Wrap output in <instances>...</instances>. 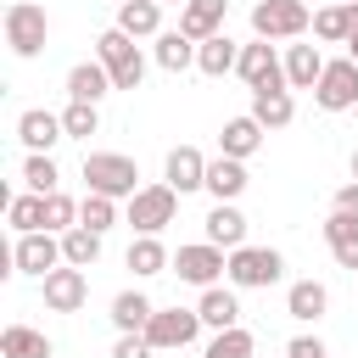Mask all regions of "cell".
<instances>
[{"label":"cell","instance_id":"6da1fadb","mask_svg":"<svg viewBox=\"0 0 358 358\" xmlns=\"http://www.w3.org/2000/svg\"><path fill=\"white\" fill-rule=\"evenodd\" d=\"M45 39H50L45 6H39V0H11V6H6V45H11V56L34 62V56L45 50Z\"/></svg>","mask_w":358,"mask_h":358},{"label":"cell","instance_id":"7a4b0ae2","mask_svg":"<svg viewBox=\"0 0 358 358\" xmlns=\"http://www.w3.org/2000/svg\"><path fill=\"white\" fill-rule=\"evenodd\" d=\"M84 185L101 190V196L129 201V196L140 190V168H134V157H123V151H90V157H84Z\"/></svg>","mask_w":358,"mask_h":358},{"label":"cell","instance_id":"3957f363","mask_svg":"<svg viewBox=\"0 0 358 358\" xmlns=\"http://www.w3.org/2000/svg\"><path fill=\"white\" fill-rule=\"evenodd\" d=\"M280 274H285V257L274 246H235L229 252V268H224V280L235 291H268Z\"/></svg>","mask_w":358,"mask_h":358},{"label":"cell","instance_id":"277c9868","mask_svg":"<svg viewBox=\"0 0 358 358\" xmlns=\"http://www.w3.org/2000/svg\"><path fill=\"white\" fill-rule=\"evenodd\" d=\"M95 56L106 62V73H112V84L117 90H140V78H145V56H140V45H134V34H123L117 22L95 39Z\"/></svg>","mask_w":358,"mask_h":358},{"label":"cell","instance_id":"5b68a950","mask_svg":"<svg viewBox=\"0 0 358 358\" xmlns=\"http://www.w3.org/2000/svg\"><path fill=\"white\" fill-rule=\"evenodd\" d=\"M173 213H179V190L162 179V185H140L134 196H129V224H134V235H162L168 224H173Z\"/></svg>","mask_w":358,"mask_h":358},{"label":"cell","instance_id":"8992f818","mask_svg":"<svg viewBox=\"0 0 358 358\" xmlns=\"http://www.w3.org/2000/svg\"><path fill=\"white\" fill-rule=\"evenodd\" d=\"M313 28V11L302 0H257L252 6V34L257 39H296Z\"/></svg>","mask_w":358,"mask_h":358},{"label":"cell","instance_id":"52a82bcc","mask_svg":"<svg viewBox=\"0 0 358 358\" xmlns=\"http://www.w3.org/2000/svg\"><path fill=\"white\" fill-rule=\"evenodd\" d=\"M67 257H62V235L56 229H34V235H17V246H11V274H34V280H45L50 268H62Z\"/></svg>","mask_w":358,"mask_h":358},{"label":"cell","instance_id":"ba28073f","mask_svg":"<svg viewBox=\"0 0 358 358\" xmlns=\"http://www.w3.org/2000/svg\"><path fill=\"white\" fill-rule=\"evenodd\" d=\"M196 336H201V313H196V308H157L151 324H145V341H151L157 352H179V347H190Z\"/></svg>","mask_w":358,"mask_h":358},{"label":"cell","instance_id":"9c48e42d","mask_svg":"<svg viewBox=\"0 0 358 358\" xmlns=\"http://www.w3.org/2000/svg\"><path fill=\"white\" fill-rule=\"evenodd\" d=\"M313 106H319V112H347V106H358V62H352V56L324 62V73H319V84H313Z\"/></svg>","mask_w":358,"mask_h":358},{"label":"cell","instance_id":"30bf717a","mask_svg":"<svg viewBox=\"0 0 358 358\" xmlns=\"http://www.w3.org/2000/svg\"><path fill=\"white\" fill-rule=\"evenodd\" d=\"M229 268V252L224 246H213V241H196V246H179L173 252V274L185 280V285H218V274Z\"/></svg>","mask_w":358,"mask_h":358},{"label":"cell","instance_id":"8fae6325","mask_svg":"<svg viewBox=\"0 0 358 358\" xmlns=\"http://www.w3.org/2000/svg\"><path fill=\"white\" fill-rule=\"evenodd\" d=\"M235 73L246 78V90H291V84H285V62L274 56V45H268V39H252V45H241V62H235Z\"/></svg>","mask_w":358,"mask_h":358},{"label":"cell","instance_id":"7c38bea8","mask_svg":"<svg viewBox=\"0 0 358 358\" xmlns=\"http://www.w3.org/2000/svg\"><path fill=\"white\" fill-rule=\"evenodd\" d=\"M39 291H45V308H50V313H78V308L90 302V280H84V268H73V263L50 268V274L39 280Z\"/></svg>","mask_w":358,"mask_h":358},{"label":"cell","instance_id":"4fadbf2b","mask_svg":"<svg viewBox=\"0 0 358 358\" xmlns=\"http://www.w3.org/2000/svg\"><path fill=\"white\" fill-rule=\"evenodd\" d=\"M207 162H213V157H201L196 145H173L168 162H162V173H168V185H173L179 196H190V190H207Z\"/></svg>","mask_w":358,"mask_h":358},{"label":"cell","instance_id":"5bb4252c","mask_svg":"<svg viewBox=\"0 0 358 358\" xmlns=\"http://www.w3.org/2000/svg\"><path fill=\"white\" fill-rule=\"evenodd\" d=\"M117 84H112V73H106V62L95 56V62H73V73H67V101H106Z\"/></svg>","mask_w":358,"mask_h":358},{"label":"cell","instance_id":"9a60e30c","mask_svg":"<svg viewBox=\"0 0 358 358\" xmlns=\"http://www.w3.org/2000/svg\"><path fill=\"white\" fill-rule=\"evenodd\" d=\"M17 140H22L28 151H50L56 140H67V129H62V112H45V106H28V112L17 117Z\"/></svg>","mask_w":358,"mask_h":358},{"label":"cell","instance_id":"2e32d148","mask_svg":"<svg viewBox=\"0 0 358 358\" xmlns=\"http://www.w3.org/2000/svg\"><path fill=\"white\" fill-rule=\"evenodd\" d=\"M224 11H229V0H185V6H179V28L201 45V39L224 34Z\"/></svg>","mask_w":358,"mask_h":358},{"label":"cell","instance_id":"e0dca14e","mask_svg":"<svg viewBox=\"0 0 358 358\" xmlns=\"http://www.w3.org/2000/svg\"><path fill=\"white\" fill-rule=\"evenodd\" d=\"M263 134H268V129H263V123H257L252 112H241V117H229V123L218 129V151H224V157H241V162H246V157H252V151L263 145Z\"/></svg>","mask_w":358,"mask_h":358},{"label":"cell","instance_id":"ac0fdd59","mask_svg":"<svg viewBox=\"0 0 358 358\" xmlns=\"http://www.w3.org/2000/svg\"><path fill=\"white\" fill-rule=\"evenodd\" d=\"M246 185H252V179H246V162H241V157H224V151H218V157L207 162V196H213V201H235Z\"/></svg>","mask_w":358,"mask_h":358},{"label":"cell","instance_id":"d6986e66","mask_svg":"<svg viewBox=\"0 0 358 358\" xmlns=\"http://www.w3.org/2000/svg\"><path fill=\"white\" fill-rule=\"evenodd\" d=\"M207 241L224 246V252L246 246V213H241L235 201H213V213H207Z\"/></svg>","mask_w":358,"mask_h":358},{"label":"cell","instance_id":"ffe728a7","mask_svg":"<svg viewBox=\"0 0 358 358\" xmlns=\"http://www.w3.org/2000/svg\"><path fill=\"white\" fill-rule=\"evenodd\" d=\"M285 313L302 319V324H319V319L330 313V291H324V280H296V285L285 291Z\"/></svg>","mask_w":358,"mask_h":358},{"label":"cell","instance_id":"44dd1931","mask_svg":"<svg viewBox=\"0 0 358 358\" xmlns=\"http://www.w3.org/2000/svg\"><path fill=\"white\" fill-rule=\"evenodd\" d=\"M324 241H330L336 263L358 274V218H352V213H336V207H330V218H324Z\"/></svg>","mask_w":358,"mask_h":358},{"label":"cell","instance_id":"7402d4cb","mask_svg":"<svg viewBox=\"0 0 358 358\" xmlns=\"http://www.w3.org/2000/svg\"><path fill=\"white\" fill-rule=\"evenodd\" d=\"M235 62H241V45H235L229 34H213V39H201V45H196V73H207V78L235 73Z\"/></svg>","mask_w":358,"mask_h":358},{"label":"cell","instance_id":"603a6c76","mask_svg":"<svg viewBox=\"0 0 358 358\" xmlns=\"http://www.w3.org/2000/svg\"><path fill=\"white\" fill-rule=\"evenodd\" d=\"M117 28L134 39H157L162 34V0H123L117 6Z\"/></svg>","mask_w":358,"mask_h":358},{"label":"cell","instance_id":"cb8c5ba5","mask_svg":"<svg viewBox=\"0 0 358 358\" xmlns=\"http://www.w3.org/2000/svg\"><path fill=\"white\" fill-rule=\"evenodd\" d=\"M319 73H324L319 45H285V84H291V90H313Z\"/></svg>","mask_w":358,"mask_h":358},{"label":"cell","instance_id":"d4e9b609","mask_svg":"<svg viewBox=\"0 0 358 358\" xmlns=\"http://www.w3.org/2000/svg\"><path fill=\"white\" fill-rule=\"evenodd\" d=\"M151 313H157V302H151L145 291H117V296H112V324H117V336L145 330V324H151Z\"/></svg>","mask_w":358,"mask_h":358},{"label":"cell","instance_id":"484cf974","mask_svg":"<svg viewBox=\"0 0 358 358\" xmlns=\"http://www.w3.org/2000/svg\"><path fill=\"white\" fill-rule=\"evenodd\" d=\"M196 313H201L207 330H229V324H241V302H235V291H224V285H207L201 302H196Z\"/></svg>","mask_w":358,"mask_h":358},{"label":"cell","instance_id":"4316f807","mask_svg":"<svg viewBox=\"0 0 358 358\" xmlns=\"http://www.w3.org/2000/svg\"><path fill=\"white\" fill-rule=\"evenodd\" d=\"M157 67H162V73H185V67H196V39H190L185 28L157 34Z\"/></svg>","mask_w":358,"mask_h":358},{"label":"cell","instance_id":"83f0119b","mask_svg":"<svg viewBox=\"0 0 358 358\" xmlns=\"http://www.w3.org/2000/svg\"><path fill=\"white\" fill-rule=\"evenodd\" d=\"M252 117H257L263 129H285V123L296 117L291 90H252Z\"/></svg>","mask_w":358,"mask_h":358},{"label":"cell","instance_id":"f1b7e54d","mask_svg":"<svg viewBox=\"0 0 358 358\" xmlns=\"http://www.w3.org/2000/svg\"><path fill=\"white\" fill-rule=\"evenodd\" d=\"M123 263L145 280V274H162V268H173V257H168V246L157 241V235H134L129 241V252H123Z\"/></svg>","mask_w":358,"mask_h":358},{"label":"cell","instance_id":"f546056e","mask_svg":"<svg viewBox=\"0 0 358 358\" xmlns=\"http://www.w3.org/2000/svg\"><path fill=\"white\" fill-rule=\"evenodd\" d=\"M0 352L6 358H50V336L34 324H6L0 330Z\"/></svg>","mask_w":358,"mask_h":358},{"label":"cell","instance_id":"4dcf8cb0","mask_svg":"<svg viewBox=\"0 0 358 358\" xmlns=\"http://www.w3.org/2000/svg\"><path fill=\"white\" fill-rule=\"evenodd\" d=\"M101 241H106V235H95V229H84V224H73V229L62 235V257H67L73 268H95V263H101Z\"/></svg>","mask_w":358,"mask_h":358},{"label":"cell","instance_id":"1f68e13d","mask_svg":"<svg viewBox=\"0 0 358 358\" xmlns=\"http://www.w3.org/2000/svg\"><path fill=\"white\" fill-rule=\"evenodd\" d=\"M6 218H11V229H17V235H34V229H45V196H39V190H28V196H11V201H6Z\"/></svg>","mask_w":358,"mask_h":358},{"label":"cell","instance_id":"d6a6232c","mask_svg":"<svg viewBox=\"0 0 358 358\" xmlns=\"http://www.w3.org/2000/svg\"><path fill=\"white\" fill-rule=\"evenodd\" d=\"M78 224H84V229H95V235H106V229L117 224V196L84 190V201H78Z\"/></svg>","mask_w":358,"mask_h":358},{"label":"cell","instance_id":"836d02e7","mask_svg":"<svg viewBox=\"0 0 358 358\" xmlns=\"http://www.w3.org/2000/svg\"><path fill=\"white\" fill-rule=\"evenodd\" d=\"M252 352H257L252 330L246 324H229V330H213V341H207L201 358H252Z\"/></svg>","mask_w":358,"mask_h":358},{"label":"cell","instance_id":"e575fe53","mask_svg":"<svg viewBox=\"0 0 358 358\" xmlns=\"http://www.w3.org/2000/svg\"><path fill=\"white\" fill-rule=\"evenodd\" d=\"M62 129H67V140H90V134H101V106H95V101H67Z\"/></svg>","mask_w":358,"mask_h":358},{"label":"cell","instance_id":"d590c367","mask_svg":"<svg viewBox=\"0 0 358 358\" xmlns=\"http://www.w3.org/2000/svg\"><path fill=\"white\" fill-rule=\"evenodd\" d=\"M22 179H28V190L50 196V190L62 185V173H56V157H50V151H28V162H22Z\"/></svg>","mask_w":358,"mask_h":358},{"label":"cell","instance_id":"8d00e7d4","mask_svg":"<svg viewBox=\"0 0 358 358\" xmlns=\"http://www.w3.org/2000/svg\"><path fill=\"white\" fill-rule=\"evenodd\" d=\"M347 28H352L347 6H324V11H313V39H324V45H347Z\"/></svg>","mask_w":358,"mask_h":358},{"label":"cell","instance_id":"74e56055","mask_svg":"<svg viewBox=\"0 0 358 358\" xmlns=\"http://www.w3.org/2000/svg\"><path fill=\"white\" fill-rule=\"evenodd\" d=\"M73 224H78V201H73V196H62V190H50V196H45V229L67 235Z\"/></svg>","mask_w":358,"mask_h":358},{"label":"cell","instance_id":"f35d334b","mask_svg":"<svg viewBox=\"0 0 358 358\" xmlns=\"http://www.w3.org/2000/svg\"><path fill=\"white\" fill-rule=\"evenodd\" d=\"M157 347L145 341V330H129V336H117V347H112V358H151Z\"/></svg>","mask_w":358,"mask_h":358},{"label":"cell","instance_id":"ab89813d","mask_svg":"<svg viewBox=\"0 0 358 358\" xmlns=\"http://www.w3.org/2000/svg\"><path fill=\"white\" fill-rule=\"evenodd\" d=\"M285 358H330V352H324L319 336H291V341H285Z\"/></svg>","mask_w":358,"mask_h":358},{"label":"cell","instance_id":"60d3db41","mask_svg":"<svg viewBox=\"0 0 358 358\" xmlns=\"http://www.w3.org/2000/svg\"><path fill=\"white\" fill-rule=\"evenodd\" d=\"M330 207H336V213H352V218H358V179H352V185H341Z\"/></svg>","mask_w":358,"mask_h":358},{"label":"cell","instance_id":"b9f144b4","mask_svg":"<svg viewBox=\"0 0 358 358\" xmlns=\"http://www.w3.org/2000/svg\"><path fill=\"white\" fill-rule=\"evenodd\" d=\"M347 17H352V28H347V56L358 62V0H347Z\"/></svg>","mask_w":358,"mask_h":358},{"label":"cell","instance_id":"7bdbcfd3","mask_svg":"<svg viewBox=\"0 0 358 358\" xmlns=\"http://www.w3.org/2000/svg\"><path fill=\"white\" fill-rule=\"evenodd\" d=\"M352 179H358V151H352Z\"/></svg>","mask_w":358,"mask_h":358},{"label":"cell","instance_id":"ee69618b","mask_svg":"<svg viewBox=\"0 0 358 358\" xmlns=\"http://www.w3.org/2000/svg\"><path fill=\"white\" fill-rule=\"evenodd\" d=\"M162 6H185V0H162Z\"/></svg>","mask_w":358,"mask_h":358},{"label":"cell","instance_id":"f6af8a7d","mask_svg":"<svg viewBox=\"0 0 358 358\" xmlns=\"http://www.w3.org/2000/svg\"><path fill=\"white\" fill-rule=\"evenodd\" d=\"M117 6H123V0H117Z\"/></svg>","mask_w":358,"mask_h":358}]
</instances>
